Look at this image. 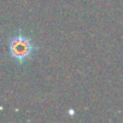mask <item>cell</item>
Listing matches in <instances>:
<instances>
[{
	"mask_svg": "<svg viewBox=\"0 0 123 123\" xmlns=\"http://www.w3.org/2000/svg\"><path fill=\"white\" fill-rule=\"evenodd\" d=\"M40 47L22 29L16 30L7 39V54L16 64L24 67L36 55Z\"/></svg>",
	"mask_w": 123,
	"mask_h": 123,
	"instance_id": "1",
	"label": "cell"
}]
</instances>
